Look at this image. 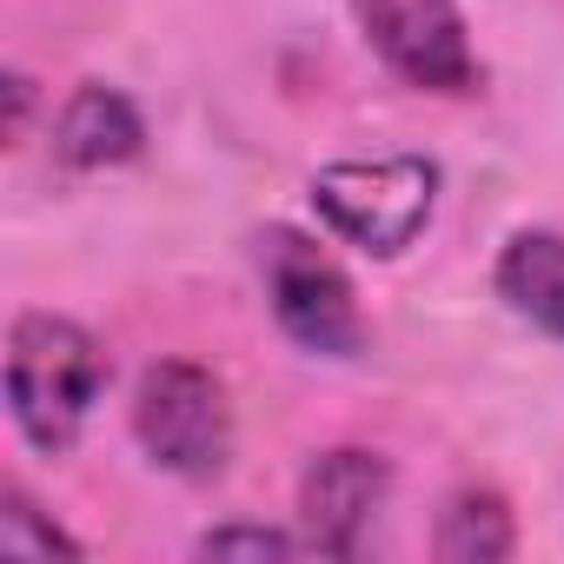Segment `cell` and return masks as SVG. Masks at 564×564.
I'll list each match as a JSON object with an SVG mask.
<instances>
[{"label":"cell","instance_id":"1","mask_svg":"<svg viewBox=\"0 0 564 564\" xmlns=\"http://www.w3.org/2000/svg\"><path fill=\"white\" fill-rule=\"evenodd\" d=\"M107 392V352L61 313H21L8 333V412L34 452H67Z\"/></svg>","mask_w":564,"mask_h":564},{"label":"cell","instance_id":"7","mask_svg":"<svg viewBox=\"0 0 564 564\" xmlns=\"http://www.w3.org/2000/svg\"><path fill=\"white\" fill-rule=\"evenodd\" d=\"M140 147H147V127H140L133 100L113 94V87H80V94L61 107V120H54V153H61L67 166H80V173L127 166Z\"/></svg>","mask_w":564,"mask_h":564},{"label":"cell","instance_id":"5","mask_svg":"<svg viewBox=\"0 0 564 564\" xmlns=\"http://www.w3.org/2000/svg\"><path fill=\"white\" fill-rule=\"evenodd\" d=\"M352 14L399 80L425 94L478 87V61H471V41H465V21L452 0H352Z\"/></svg>","mask_w":564,"mask_h":564},{"label":"cell","instance_id":"11","mask_svg":"<svg viewBox=\"0 0 564 564\" xmlns=\"http://www.w3.org/2000/svg\"><path fill=\"white\" fill-rule=\"evenodd\" d=\"M306 551V538H286L272 524H219L199 538V557H293Z\"/></svg>","mask_w":564,"mask_h":564},{"label":"cell","instance_id":"9","mask_svg":"<svg viewBox=\"0 0 564 564\" xmlns=\"http://www.w3.org/2000/svg\"><path fill=\"white\" fill-rule=\"evenodd\" d=\"M432 551L445 564H498L518 551V531H511V505L485 485H465L445 498L438 511V531H432Z\"/></svg>","mask_w":564,"mask_h":564},{"label":"cell","instance_id":"6","mask_svg":"<svg viewBox=\"0 0 564 564\" xmlns=\"http://www.w3.org/2000/svg\"><path fill=\"white\" fill-rule=\"evenodd\" d=\"M386 491H392V471H386L379 452H366V445L319 452L313 471L300 478V538H306V551L352 557L359 538L372 531Z\"/></svg>","mask_w":564,"mask_h":564},{"label":"cell","instance_id":"4","mask_svg":"<svg viewBox=\"0 0 564 564\" xmlns=\"http://www.w3.org/2000/svg\"><path fill=\"white\" fill-rule=\"evenodd\" d=\"M259 272H265V300H272V319L286 326L293 346L319 352V359H352L366 346V319H359V300H352V279L339 272V259L293 232V226H272L259 239Z\"/></svg>","mask_w":564,"mask_h":564},{"label":"cell","instance_id":"3","mask_svg":"<svg viewBox=\"0 0 564 564\" xmlns=\"http://www.w3.org/2000/svg\"><path fill=\"white\" fill-rule=\"evenodd\" d=\"M133 438L173 478H219L232 458V405L226 386L193 359L147 366L133 392Z\"/></svg>","mask_w":564,"mask_h":564},{"label":"cell","instance_id":"8","mask_svg":"<svg viewBox=\"0 0 564 564\" xmlns=\"http://www.w3.org/2000/svg\"><path fill=\"white\" fill-rule=\"evenodd\" d=\"M498 293L518 319L564 339V232H518L498 252Z\"/></svg>","mask_w":564,"mask_h":564},{"label":"cell","instance_id":"2","mask_svg":"<svg viewBox=\"0 0 564 564\" xmlns=\"http://www.w3.org/2000/svg\"><path fill=\"white\" fill-rule=\"evenodd\" d=\"M313 206H319V219H326L339 239H352V246L392 259V252H405V246L432 226L438 166L419 160V153L339 160V166H326V173L313 180Z\"/></svg>","mask_w":564,"mask_h":564},{"label":"cell","instance_id":"10","mask_svg":"<svg viewBox=\"0 0 564 564\" xmlns=\"http://www.w3.org/2000/svg\"><path fill=\"white\" fill-rule=\"evenodd\" d=\"M0 551L8 557H80V544L54 518H41V505L21 485L0 491Z\"/></svg>","mask_w":564,"mask_h":564}]
</instances>
